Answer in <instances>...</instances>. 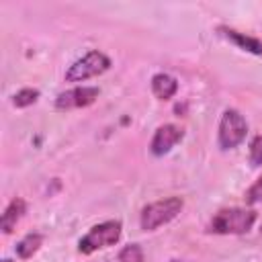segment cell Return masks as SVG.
Here are the masks:
<instances>
[{
  "instance_id": "1",
  "label": "cell",
  "mask_w": 262,
  "mask_h": 262,
  "mask_svg": "<svg viewBox=\"0 0 262 262\" xmlns=\"http://www.w3.org/2000/svg\"><path fill=\"white\" fill-rule=\"evenodd\" d=\"M256 223V211L246 207L221 209L209 221V231L219 235H239L248 233Z\"/></svg>"
},
{
  "instance_id": "2",
  "label": "cell",
  "mask_w": 262,
  "mask_h": 262,
  "mask_svg": "<svg viewBox=\"0 0 262 262\" xmlns=\"http://www.w3.org/2000/svg\"><path fill=\"white\" fill-rule=\"evenodd\" d=\"M182 207H184V201L180 196H168V199L149 203L141 209L139 225H141L143 231H156L158 227L176 219L178 213L182 211Z\"/></svg>"
},
{
  "instance_id": "3",
  "label": "cell",
  "mask_w": 262,
  "mask_h": 262,
  "mask_svg": "<svg viewBox=\"0 0 262 262\" xmlns=\"http://www.w3.org/2000/svg\"><path fill=\"white\" fill-rule=\"evenodd\" d=\"M121 229H123V225L117 219H111V221H104V223L90 227V231L78 242V252L80 254H92L96 250L115 246L121 237Z\"/></svg>"
},
{
  "instance_id": "4",
  "label": "cell",
  "mask_w": 262,
  "mask_h": 262,
  "mask_svg": "<svg viewBox=\"0 0 262 262\" xmlns=\"http://www.w3.org/2000/svg\"><path fill=\"white\" fill-rule=\"evenodd\" d=\"M111 68V57L98 49L88 51L86 55H82L80 59H76L70 70L66 72V80L68 82H84L88 78L100 76Z\"/></svg>"
},
{
  "instance_id": "5",
  "label": "cell",
  "mask_w": 262,
  "mask_h": 262,
  "mask_svg": "<svg viewBox=\"0 0 262 262\" xmlns=\"http://www.w3.org/2000/svg\"><path fill=\"white\" fill-rule=\"evenodd\" d=\"M246 133H248V123H246L244 115L239 111H235V108L223 111L221 121H219V133H217L221 149L237 147L246 139Z\"/></svg>"
},
{
  "instance_id": "6",
  "label": "cell",
  "mask_w": 262,
  "mask_h": 262,
  "mask_svg": "<svg viewBox=\"0 0 262 262\" xmlns=\"http://www.w3.org/2000/svg\"><path fill=\"white\" fill-rule=\"evenodd\" d=\"M96 98H98V88L96 86H78V88L61 92L55 98V108L57 111L84 108V106H90Z\"/></svg>"
},
{
  "instance_id": "7",
  "label": "cell",
  "mask_w": 262,
  "mask_h": 262,
  "mask_svg": "<svg viewBox=\"0 0 262 262\" xmlns=\"http://www.w3.org/2000/svg\"><path fill=\"white\" fill-rule=\"evenodd\" d=\"M184 137V131L182 127L178 125H172V123H166V125H160L151 137V143H149V151L154 156H166L180 139Z\"/></svg>"
},
{
  "instance_id": "8",
  "label": "cell",
  "mask_w": 262,
  "mask_h": 262,
  "mask_svg": "<svg viewBox=\"0 0 262 262\" xmlns=\"http://www.w3.org/2000/svg\"><path fill=\"white\" fill-rule=\"evenodd\" d=\"M219 33L227 41H231L233 45H237L239 49H244L248 53H254V55H262V39L252 37V35L242 33V31H235V29H229V27H219Z\"/></svg>"
},
{
  "instance_id": "9",
  "label": "cell",
  "mask_w": 262,
  "mask_h": 262,
  "mask_svg": "<svg viewBox=\"0 0 262 262\" xmlns=\"http://www.w3.org/2000/svg\"><path fill=\"white\" fill-rule=\"evenodd\" d=\"M25 213H27V203H25V199H20V196L12 199V201L8 203V207H6V211L2 213V219H0L2 231H4V233H12L14 227H16V223L20 221V217H23Z\"/></svg>"
},
{
  "instance_id": "10",
  "label": "cell",
  "mask_w": 262,
  "mask_h": 262,
  "mask_svg": "<svg viewBox=\"0 0 262 262\" xmlns=\"http://www.w3.org/2000/svg\"><path fill=\"white\" fill-rule=\"evenodd\" d=\"M151 92L160 100H168L178 92V80L166 72H160L151 78Z\"/></svg>"
},
{
  "instance_id": "11",
  "label": "cell",
  "mask_w": 262,
  "mask_h": 262,
  "mask_svg": "<svg viewBox=\"0 0 262 262\" xmlns=\"http://www.w3.org/2000/svg\"><path fill=\"white\" fill-rule=\"evenodd\" d=\"M41 244H43V235H41V233H27V235L16 244V254H18V258H23V260L31 258V256L41 248Z\"/></svg>"
},
{
  "instance_id": "12",
  "label": "cell",
  "mask_w": 262,
  "mask_h": 262,
  "mask_svg": "<svg viewBox=\"0 0 262 262\" xmlns=\"http://www.w3.org/2000/svg\"><path fill=\"white\" fill-rule=\"evenodd\" d=\"M37 98H39L37 88H23L12 96V104L16 108H25V106H31L33 102H37Z\"/></svg>"
},
{
  "instance_id": "13",
  "label": "cell",
  "mask_w": 262,
  "mask_h": 262,
  "mask_svg": "<svg viewBox=\"0 0 262 262\" xmlns=\"http://www.w3.org/2000/svg\"><path fill=\"white\" fill-rule=\"evenodd\" d=\"M117 262H143V250L139 244H129L125 246L119 256H117Z\"/></svg>"
},
{
  "instance_id": "14",
  "label": "cell",
  "mask_w": 262,
  "mask_h": 262,
  "mask_svg": "<svg viewBox=\"0 0 262 262\" xmlns=\"http://www.w3.org/2000/svg\"><path fill=\"white\" fill-rule=\"evenodd\" d=\"M246 203L248 205H256V203H262V176L256 178V182L246 190Z\"/></svg>"
},
{
  "instance_id": "15",
  "label": "cell",
  "mask_w": 262,
  "mask_h": 262,
  "mask_svg": "<svg viewBox=\"0 0 262 262\" xmlns=\"http://www.w3.org/2000/svg\"><path fill=\"white\" fill-rule=\"evenodd\" d=\"M250 164L262 166V135H256L250 143Z\"/></svg>"
},
{
  "instance_id": "16",
  "label": "cell",
  "mask_w": 262,
  "mask_h": 262,
  "mask_svg": "<svg viewBox=\"0 0 262 262\" xmlns=\"http://www.w3.org/2000/svg\"><path fill=\"white\" fill-rule=\"evenodd\" d=\"M2 262H12V260H10V258H4V260H2Z\"/></svg>"
},
{
  "instance_id": "17",
  "label": "cell",
  "mask_w": 262,
  "mask_h": 262,
  "mask_svg": "<svg viewBox=\"0 0 262 262\" xmlns=\"http://www.w3.org/2000/svg\"><path fill=\"white\" fill-rule=\"evenodd\" d=\"M170 262H184V260H170Z\"/></svg>"
}]
</instances>
